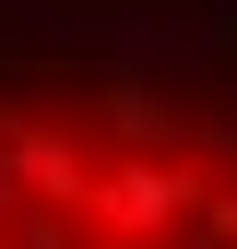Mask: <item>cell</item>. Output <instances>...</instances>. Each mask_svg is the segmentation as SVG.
<instances>
[{"label": "cell", "mask_w": 237, "mask_h": 249, "mask_svg": "<svg viewBox=\"0 0 237 249\" xmlns=\"http://www.w3.org/2000/svg\"><path fill=\"white\" fill-rule=\"evenodd\" d=\"M190 213H202V178L178 166V154H118V166H95V190H83V237H107V249H166Z\"/></svg>", "instance_id": "obj_1"}, {"label": "cell", "mask_w": 237, "mask_h": 249, "mask_svg": "<svg viewBox=\"0 0 237 249\" xmlns=\"http://www.w3.org/2000/svg\"><path fill=\"white\" fill-rule=\"evenodd\" d=\"M0 190H36V202H59V213H83V190H95V154H83L71 131H0Z\"/></svg>", "instance_id": "obj_2"}, {"label": "cell", "mask_w": 237, "mask_h": 249, "mask_svg": "<svg viewBox=\"0 0 237 249\" xmlns=\"http://www.w3.org/2000/svg\"><path fill=\"white\" fill-rule=\"evenodd\" d=\"M95 107H107V142H118V154H166V142H178V107H166L154 71H107Z\"/></svg>", "instance_id": "obj_3"}, {"label": "cell", "mask_w": 237, "mask_h": 249, "mask_svg": "<svg viewBox=\"0 0 237 249\" xmlns=\"http://www.w3.org/2000/svg\"><path fill=\"white\" fill-rule=\"evenodd\" d=\"M0 249H83V213H24Z\"/></svg>", "instance_id": "obj_4"}, {"label": "cell", "mask_w": 237, "mask_h": 249, "mask_svg": "<svg viewBox=\"0 0 237 249\" xmlns=\"http://www.w3.org/2000/svg\"><path fill=\"white\" fill-rule=\"evenodd\" d=\"M166 249H225V237H214V226H178V237H166Z\"/></svg>", "instance_id": "obj_5"}, {"label": "cell", "mask_w": 237, "mask_h": 249, "mask_svg": "<svg viewBox=\"0 0 237 249\" xmlns=\"http://www.w3.org/2000/svg\"><path fill=\"white\" fill-rule=\"evenodd\" d=\"M225 154H237V142H225Z\"/></svg>", "instance_id": "obj_6"}]
</instances>
